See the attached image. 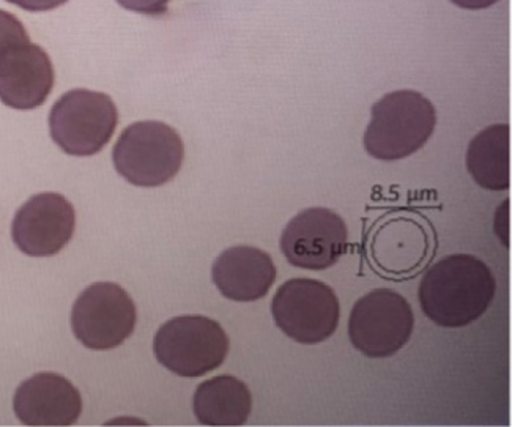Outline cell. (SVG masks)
<instances>
[{
	"mask_svg": "<svg viewBox=\"0 0 512 427\" xmlns=\"http://www.w3.org/2000/svg\"><path fill=\"white\" fill-rule=\"evenodd\" d=\"M495 289L492 270L483 260L454 254L427 270L420 286L421 309L438 327H467L492 305Z\"/></svg>",
	"mask_w": 512,
	"mask_h": 427,
	"instance_id": "obj_1",
	"label": "cell"
},
{
	"mask_svg": "<svg viewBox=\"0 0 512 427\" xmlns=\"http://www.w3.org/2000/svg\"><path fill=\"white\" fill-rule=\"evenodd\" d=\"M364 149L377 160L397 161L423 149L437 125L431 101L415 90L388 93L372 106Z\"/></svg>",
	"mask_w": 512,
	"mask_h": 427,
	"instance_id": "obj_2",
	"label": "cell"
},
{
	"mask_svg": "<svg viewBox=\"0 0 512 427\" xmlns=\"http://www.w3.org/2000/svg\"><path fill=\"white\" fill-rule=\"evenodd\" d=\"M185 158L180 134L166 123L136 122L120 134L112 161L123 179L134 186L156 188L171 182Z\"/></svg>",
	"mask_w": 512,
	"mask_h": 427,
	"instance_id": "obj_3",
	"label": "cell"
},
{
	"mask_svg": "<svg viewBox=\"0 0 512 427\" xmlns=\"http://www.w3.org/2000/svg\"><path fill=\"white\" fill-rule=\"evenodd\" d=\"M156 360L186 379L215 371L226 361L229 338L216 320L204 316H180L169 320L153 341Z\"/></svg>",
	"mask_w": 512,
	"mask_h": 427,
	"instance_id": "obj_4",
	"label": "cell"
},
{
	"mask_svg": "<svg viewBox=\"0 0 512 427\" xmlns=\"http://www.w3.org/2000/svg\"><path fill=\"white\" fill-rule=\"evenodd\" d=\"M119 112L106 93L76 89L60 97L49 114L52 141L68 155L92 156L111 141Z\"/></svg>",
	"mask_w": 512,
	"mask_h": 427,
	"instance_id": "obj_5",
	"label": "cell"
},
{
	"mask_svg": "<svg viewBox=\"0 0 512 427\" xmlns=\"http://www.w3.org/2000/svg\"><path fill=\"white\" fill-rule=\"evenodd\" d=\"M271 314L282 333L312 346L333 336L341 319V303L328 284L295 278L279 287L271 301Z\"/></svg>",
	"mask_w": 512,
	"mask_h": 427,
	"instance_id": "obj_6",
	"label": "cell"
},
{
	"mask_svg": "<svg viewBox=\"0 0 512 427\" xmlns=\"http://www.w3.org/2000/svg\"><path fill=\"white\" fill-rule=\"evenodd\" d=\"M413 328L412 306L391 289L372 290L350 312L349 338L364 357H393L410 341Z\"/></svg>",
	"mask_w": 512,
	"mask_h": 427,
	"instance_id": "obj_7",
	"label": "cell"
},
{
	"mask_svg": "<svg viewBox=\"0 0 512 427\" xmlns=\"http://www.w3.org/2000/svg\"><path fill=\"white\" fill-rule=\"evenodd\" d=\"M136 306L119 284L97 283L87 287L71 311L76 339L92 350L122 346L136 328Z\"/></svg>",
	"mask_w": 512,
	"mask_h": 427,
	"instance_id": "obj_8",
	"label": "cell"
},
{
	"mask_svg": "<svg viewBox=\"0 0 512 427\" xmlns=\"http://www.w3.org/2000/svg\"><path fill=\"white\" fill-rule=\"evenodd\" d=\"M349 231L330 208H308L287 224L281 235V251L290 265L305 270H327L347 251Z\"/></svg>",
	"mask_w": 512,
	"mask_h": 427,
	"instance_id": "obj_9",
	"label": "cell"
},
{
	"mask_svg": "<svg viewBox=\"0 0 512 427\" xmlns=\"http://www.w3.org/2000/svg\"><path fill=\"white\" fill-rule=\"evenodd\" d=\"M75 227V208L67 197L41 193L19 208L12 224V237L21 253L49 257L70 243Z\"/></svg>",
	"mask_w": 512,
	"mask_h": 427,
	"instance_id": "obj_10",
	"label": "cell"
},
{
	"mask_svg": "<svg viewBox=\"0 0 512 427\" xmlns=\"http://www.w3.org/2000/svg\"><path fill=\"white\" fill-rule=\"evenodd\" d=\"M13 409L26 426H71L82 413L78 388L54 372H41L19 385Z\"/></svg>",
	"mask_w": 512,
	"mask_h": 427,
	"instance_id": "obj_11",
	"label": "cell"
},
{
	"mask_svg": "<svg viewBox=\"0 0 512 427\" xmlns=\"http://www.w3.org/2000/svg\"><path fill=\"white\" fill-rule=\"evenodd\" d=\"M54 87V67L38 45L19 48L0 65V101L8 108L30 111L48 100Z\"/></svg>",
	"mask_w": 512,
	"mask_h": 427,
	"instance_id": "obj_12",
	"label": "cell"
},
{
	"mask_svg": "<svg viewBox=\"0 0 512 427\" xmlns=\"http://www.w3.org/2000/svg\"><path fill=\"white\" fill-rule=\"evenodd\" d=\"M213 283L229 300L251 303L268 294L276 281V265L270 254L253 246L226 249L215 260Z\"/></svg>",
	"mask_w": 512,
	"mask_h": 427,
	"instance_id": "obj_13",
	"label": "cell"
},
{
	"mask_svg": "<svg viewBox=\"0 0 512 427\" xmlns=\"http://www.w3.org/2000/svg\"><path fill=\"white\" fill-rule=\"evenodd\" d=\"M193 409L204 426H243L251 416L253 396L237 377H213L197 387Z\"/></svg>",
	"mask_w": 512,
	"mask_h": 427,
	"instance_id": "obj_14",
	"label": "cell"
},
{
	"mask_svg": "<svg viewBox=\"0 0 512 427\" xmlns=\"http://www.w3.org/2000/svg\"><path fill=\"white\" fill-rule=\"evenodd\" d=\"M509 133V125L498 123L476 134L468 145V172L484 190L506 191L511 186Z\"/></svg>",
	"mask_w": 512,
	"mask_h": 427,
	"instance_id": "obj_15",
	"label": "cell"
},
{
	"mask_svg": "<svg viewBox=\"0 0 512 427\" xmlns=\"http://www.w3.org/2000/svg\"><path fill=\"white\" fill-rule=\"evenodd\" d=\"M30 38L23 23L12 13L0 10V65L19 48L29 45Z\"/></svg>",
	"mask_w": 512,
	"mask_h": 427,
	"instance_id": "obj_16",
	"label": "cell"
},
{
	"mask_svg": "<svg viewBox=\"0 0 512 427\" xmlns=\"http://www.w3.org/2000/svg\"><path fill=\"white\" fill-rule=\"evenodd\" d=\"M119 5L130 12L141 15L161 16L166 15L171 0H117Z\"/></svg>",
	"mask_w": 512,
	"mask_h": 427,
	"instance_id": "obj_17",
	"label": "cell"
},
{
	"mask_svg": "<svg viewBox=\"0 0 512 427\" xmlns=\"http://www.w3.org/2000/svg\"><path fill=\"white\" fill-rule=\"evenodd\" d=\"M16 7L23 8L26 12H49L60 5L67 4L68 0H7Z\"/></svg>",
	"mask_w": 512,
	"mask_h": 427,
	"instance_id": "obj_18",
	"label": "cell"
},
{
	"mask_svg": "<svg viewBox=\"0 0 512 427\" xmlns=\"http://www.w3.org/2000/svg\"><path fill=\"white\" fill-rule=\"evenodd\" d=\"M451 2L465 10H484V8L497 4L500 0H451Z\"/></svg>",
	"mask_w": 512,
	"mask_h": 427,
	"instance_id": "obj_19",
	"label": "cell"
}]
</instances>
